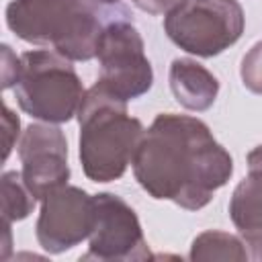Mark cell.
Listing matches in <instances>:
<instances>
[{
	"mask_svg": "<svg viewBox=\"0 0 262 262\" xmlns=\"http://www.w3.org/2000/svg\"><path fill=\"white\" fill-rule=\"evenodd\" d=\"M170 88L174 98L190 111H207L217 96L219 82L201 63L174 59L170 68Z\"/></svg>",
	"mask_w": 262,
	"mask_h": 262,
	"instance_id": "10",
	"label": "cell"
},
{
	"mask_svg": "<svg viewBox=\"0 0 262 262\" xmlns=\"http://www.w3.org/2000/svg\"><path fill=\"white\" fill-rule=\"evenodd\" d=\"M14 94L25 113L47 123L78 115L84 90L70 59L57 51L37 49L20 55Z\"/></svg>",
	"mask_w": 262,
	"mask_h": 262,
	"instance_id": "4",
	"label": "cell"
},
{
	"mask_svg": "<svg viewBox=\"0 0 262 262\" xmlns=\"http://www.w3.org/2000/svg\"><path fill=\"white\" fill-rule=\"evenodd\" d=\"M94 2H98V4H100V2H104V4H111V2H119V0H94Z\"/></svg>",
	"mask_w": 262,
	"mask_h": 262,
	"instance_id": "16",
	"label": "cell"
},
{
	"mask_svg": "<svg viewBox=\"0 0 262 262\" xmlns=\"http://www.w3.org/2000/svg\"><path fill=\"white\" fill-rule=\"evenodd\" d=\"M186 0H133V4L149 14H160V12H172L174 8L182 6Z\"/></svg>",
	"mask_w": 262,
	"mask_h": 262,
	"instance_id": "14",
	"label": "cell"
},
{
	"mask_svg": "<svg viewBox=\"0 0 262 262\" xmlns=\"http://www.w3.org/2000/svg\"><path fill=\"white\" fill-rule=\"evenodd\" d=\"M2 123H4V160L8 158L10 154V147L14 143V137L18 135V117L12 115V111L4 104V117H2Z\"/></svg>",
	"mask_w": 262,
	"mask_h": 262,
	"instance_id": "13",
	"label": "cell"
},
{
	"mask_svg": "<svg viewBox=\"0 0 262 262\" xmlns=\"http://www.w3.org/2000/svg\"><path fill=\"white\" fill-rule=\"evenodd\" d=\"M242 80L244 86L252 92L262 94V41L256 43L242 61Z\"/></svg>",
	"mask_w": 262,
	"mask_h": 262,
	"instance_id": "12",
	"label": "cell"
},
{
	"mask_svg": "<svg viewBox=\"0 0 262 262\" xmlns=\"http://www.w3.org/2000/svg\"><path fill=\"white\" fill-rule=\"evenodd\" d=\"M96 221L90 233V250L84 258L143 260L149 258L135 211L117 194H96Z\"/></svg>",
	"mask_w": 262,
	"mask_h": 262,
	"instance_id": "8",
	"label": "cell"
},
{
	"mask_svg": "<svg viewBox=\"0 0 262 262\" xmlns=\"http://www.w3.org/2000/svg\"><path fill=\"white\" fill-rule=\"evenodd\" d=\"M96 57L100 61V76L96 84L121 100H131L151 88L154 74L143 53V41L127 18V10L111 14L102 25Z\"/></svg>",
	"mask_w": 262,
	"mask_h": 262,
	"instance_id": "5",
	"label": "cell"
},
{
	"mask_svg": "<svg viewBox=\"0 0 262 262\" xmlns=\"http://www.w3.org/2000/svg\"><path fill=\"white\" fill-rule=\"evenodd\" d=\"M35 205V194L23 180L20 172H4L2 176V217L4 221L25 219Z\"/></svg>",
	"mask_w": 262,
	"mask_h": 262,
	"instance_id": "11",
	"label": "cell"
},
{
	"mask_svg": "<svg viewBox=\"0 0 262 262\" xmlns=\"http://www.w3.org/2000/svg\"><path fill=\"white\" fill-rule=\"evenodd\" d=\"M96 221L94 196L76 186H59L43 199L37 237L47 252H63L90 237Z\"/></svg>",
	"mask_w": 262,
	"mask_h": 262,
	"instance_id": "7",
	"label": "cell"
},
{
	"mask_svg": "<svg viewBox=\"0 0 262 262\" xmlns=\"http://www.w3.org/2000/svg\"><path fill=\"white\" fill-rule=\"evenodd\" d=\"M248 166L252 172H260L262 174V145H258L256 149H252L248 154Z\"/></svg>",
	"mask_w": 262,
	"mask_h": 262,
	"instance_id": "15",
	"label": "cell"
},
{
	"mask_svg": "<svg viewBox=\"0 0 262 262\" xmlns=\"http://www.w3.org/2000/svg\"><path fill=\"white\" fill-rule=\"evenodd\" d=\"M164 29L184 51L213 57L239 39L244 10L237 0H186L166 14Z\"/></svg>",
	"mask_w": 262,
	"mask_h": 262,
	"instance_id": "6",
	"label": "cell"
},
{
	"mask_svg": "<svg viewBox=\"0 0 262 262\" xmlns=\"http://www.w3.org/2000/svg\"><path fill=\"white\" fill-rule=\"evenodd\" d=\"M125 104L100 84H94L80 102V160L94 182L123 176L145 135L141 123L127 115Z\"/></svg>",
	"mask_w": 262,
	"mask_h": 262,
	"instance_id": "2",
	"label": "cell"
},
{
	"mask_svg": "<svg viewBox=\"0 0 262 262\" xmlns=\"http://www.w3.org/2000/svg\"><path fill=\"white\" fill-rule=\"evenodd\" d=\"M6 25L29 43H51L68 59L96 55L102 18L94 0H12Z\"/></svg>",
	"mask_w": 262,
	"mask_h": 262,
	"instance_id": "3",
	"label": "cell"
},
{
	"mask_svg": "<svg viewBox=\"0 0 262 262\" xmlns=\"http://www.w3.org/2000/svg\"><path fill=\"white\" fill-rule=\"evenodd\" d=\"M231 170V156L203 121L172 113L156 117L133 158L135 178L154 199L190 211L205 207Z\"/></svg>",
	"mask_w": 262,
	"mask_h": 262,
	"instance_id": "1",
	"label": "cell"
},
{
	"mask_svg": "<svg viewBox=\"0 0 262 262\" xmlns=\"http://www.w3.org/2000/svg\"><path fill=\"white\" fill-rule=\"evenodd\" d=\"M18 156L23 162V180L35 199H45L51 190L66 184L68 143L61 129L51 125H29L23 133Z\"/></svg>",
	"mask_w": 262,
	"mask_h": 262,
	"instance_id": "9",
	"label": "cell"
}]
</instances>
